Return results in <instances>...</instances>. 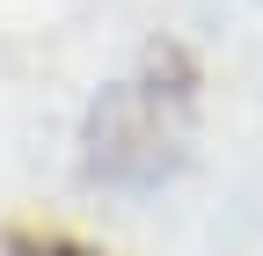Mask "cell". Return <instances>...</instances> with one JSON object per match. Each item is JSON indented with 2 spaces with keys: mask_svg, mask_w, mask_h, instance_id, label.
Here are the masks:
<instances>
[{
  "mask_svg": "<svg viewBox=\"0 0 263 256\" xmlns=\"http://www.w3.org/2000/svg\"><path fill=\"white\" fill-rule=\"evenodd\" d=\"M183 132H190V88H168L161 74L117 81L88 124V169L110 183H154L176 169Z\"/></svg>",
  "mask_w": 263,
  "mask_h": 256,
  "instance_id": "1",
  "label": "cell"
}]
</instances>
